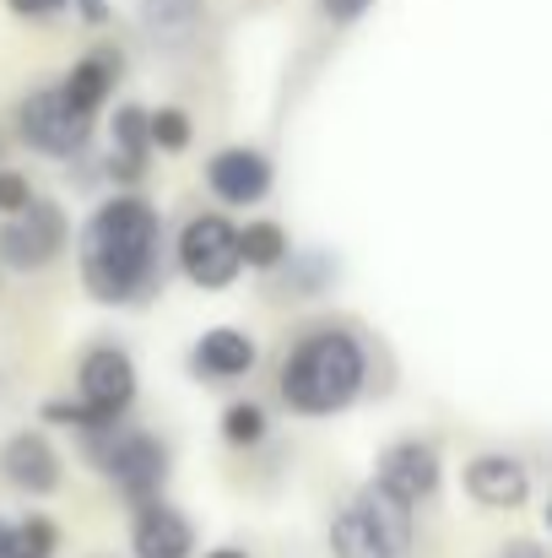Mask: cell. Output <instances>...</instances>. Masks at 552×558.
Wrapping results in <instances>:
<instances>
[{
  "mask_svg": "<svg viewBox=\"0 0 552 558\" xmlns=\"http://www.w3.org/2000/svg\"><path fill=\"white\" fill-rule=\"evenodd\" d=\"M76 271L93 304L125 310L163 288V217L142 190L103 195L76 228Z\"/></svg>",
  "mask_w": 552,
  "mask_h": 558,
  "instance_id": "cell-1",
  "label": "cell"
},
{
  "mask_svg": "<svg viewBox=\"0 0 552 558\" xmlns=\"http://www.w3.org/2000/svg\"><path fill=\"white\" fill-rule=\"evenodd\" d=\"M368 348L353 326H309L277 364V396L298 417H336L368 390Z\"/></svg>",
  "mask_w": 552,
  "mask_h": 558,
  "instance_id": "cell-2",
  "label": "cell"
},
{
  "mask_svg": "<svg viewBox=\"0 0 552 558\" xmlns=\"http://www.w3.org/2000/svg\"><path fill=\"white\" fill-rule=\"evenodd\" d=\"M76 445H82L87 466H93L98 477H109V488H114L120 499H131V505L163 494V483H169V472H174V466H169V445H163L158 434L125 423V417L109 423V428L76 434Z\"/></svg>",
  "mask_w": 552,
  "mask_h": 558,
  "instance_id": "cell-3",
  "label": "cell"
},
{
  "mask_svg": "<svg viewBox=\"0 0 552 558\" xmlns=\"http://www.w3.org/2000/svg\"><path fill=\"white\" fill-rule=\"evenodd\" d=\"M412 505L384 494L379 483L358 488L326 526L331 558H406L412 554Z\"/></svg>",
  "mask_w": 552,
  "mask_h": 558,
  "instance_id": "cell-4",
  "label": "cell"
},
{
  "mask_svg": "<svg viewBox=\"0 0 552 558\" xmlns=\"http://www.w3.org/2000/svg\"><path fill=\"white\" fill-rule=\"evenodd\" d=\"M174 260H180L184 282L200 293H222L233 288L238 266V222L228 211H195L184 217V228L174 233Z\"/></svg>",
  "mask_w": 552,
  "mask_h": 558,
  "instance_id": "cell-5",
  "label": "cell"
},
{
  "mask_svg": "<svg viewBox=\"0 0 552 558\" xmlns=\"http://www.w3.org/2000/svg\"><path fill=\"white\" fill-rule=\"evenodd\" d=\"M71 250V217L60 201L33 195L22 211L0 217V271H44Z\"/></svg>",
  "mask_w": 552,
  "mask_h": 558,
  "instance_id": "cell-6",
  "label": "cell"
},
{
  "mask_svg": "<svg viewBox=\"0 0 552 558\" xmlns=\"http://www.w3.org/2000/svg\"><path fill=\"white\" fill-rule=\"evenodd\" d=\"M16 136H22V147L71 163L93 147V114H82L60 87H33L16 104Z\"/></svg>",
  "mask_w": 552,
  "mask_h": 558,
  "instance_id": "cell-7",
  "label": "cell"
},
{
  "mask_svg": "<svg viewBox=\"0 0 552 558\" xmlns=\"http://www.w3.org/2000/svg\"><path fill=\"white\" fill-rule=\"evenodd\" d=\"M76 396L87 407H98L103 417H131L136 396H142V374H136V359L114 342H98L76 359Z\"/></svg>",
  "mask_w": 552,
  "mask_h": 558,
  "instance_id": "cell-8",
  "label": "cell"
},
{
  "mask_svg": "<svg viewBox=\"0 0 552 558\" xmlns=\"http://www.w3.org/2000/svg\"><path fill=\"white\" fill-rule=\"evenodd\" d=\"M373 483L384 488V494H395L401 505H428L433 494H439V483H444V461H439V450L428 445V439H390L384 450H379V461H373Z\"/></svg>",
  "mask_w": 552,
  "mask_h": 558,
  "instance_id": "cell-9",
  "label": "cell"
},
{
  "mask_svg": "<svg viewBox=\"0 0 552 558\" xmlns=\"http://www.w3.org/2000/svg\"><path fill=\"white\" fill-rule=\"evenodd\" d=\"M461 488L482 510H526L531 505V466L510 450H482L461 466Z\"/></svg>",
  "mask_w": 552,
  "mask_h": 558,
  "instance_id": "cell-10",
  "label": "cell"
},
{
  "mask_svg": "<svg viewBox=\"0 0 552 558\" xmlns=\"http://www.w3.org/2000/svg\"><path fill=\"white\" fill-rule=\"evenodd\" d=\"M0 477L27 499H49L65 483V461H60V450L44 428H16L0 445Z\"/></svg>",
  "mask_w": 552,
  "mask_h": 558,
  "instance_id": "cell-11",
  "label": "cell"
},
{
  "mask_svg": "<svg viewBox=\"0 0 552 558\" xmlns=\"http://www.w3.org/2000/svg\"><path fill=\"white\" fill-rule=\"evenodd\" d=\"M271 185H277V163L260 147L238 142V147H222V153L206 158V190L222 206H260L271 195Z\"/></svg>",
  "mask_w": 552,
  "mask_h": 558,
  "instance_id": "cell-12",
  "label": "cell"
},
{
  "mask_svg": "<svg viewBox=\"0 0 552 558\" xmlns=\"http://www.w3.org/2000/svg\"><path fill=\"white\" fill-rule=\"evenodd\" d=\"M131 554L136 558H195V521L163 494L131 510Z\"/></svg>",
  "mask_w": 552,
  "mask_h": 558,
  "instance_id": "cell-13",
  "label": "cell"
},
{
  "mask_svg": "<svg viewBox=\"0 0 552 558\" xmlns=\"http://www.w3.org/2000/svg\"><path fill=\"white\" fill-rule=\"evenodd\" d=\"M255 359H260V348H255L249 331L211 326L189 348V379H200V385H233V379H244V374L255 369Z\"/></svg>",
  "mask_w": 552,
  "mask_h": 558,
  "instance_id": "cell-14",
  "label": "cell"
},
{
  "mask_svg": "<svg viewBox=\"0 0 552 558\" xmlns=\"http://www.w3.org/2000/svg\"><path fill=\"white\" fill-rule=\"evenodd\" d=\"M271 277H277V293H287V299H326L342 282V260L320 244L315 250H287Z\"/></svg>",
  "mask_w": 552,
  "mask_h": 558,
  "instance_id": "cell-15",
  "label": "cell"
},
{
  "mask_svg": "<svg viewBox=\"0 0 552 558\" xmlns=\"http://www.w3.org/2000/svg\"><path fill=\"white\" fill-rule=\"evenodd\" d=\"M120 71H125V54H114V49H93V54H82V60L65 71L60 93H65L82 114H98V109L109 104V93H114Z\"/></svg>",
  "mask_w": 552,
  "mask_h": 558,
  "instance_id": "cell-16",
  "label": "cell"
},
{
  "mask_svg": "<svg viewBox=\"0 0 552 558\" xmlns=\"http://www.w3.org/2000/svg\"><path fill=\"white\" fill-rule=\"evenodd\" d=\"M142 27L152 44L184 49L200 33V0H142Z\"/></svg>",
  "mask_w": 552,
  "mask_h": 558,
  "instance_id": "cell-17",
  "label": "cell"
},
{
  "mask_svg": "<svg viewBox=\"0 0 552 558\" xmlns=\"http://www.w3.org/2000/svg\"><path fill=\"white\" fill-rule=\"evenodd\" d=\"M287 250H293V239H287V228L277 217H249L238 228V266H249V271H266L271 277Z\"/></svg>",
  "mask_w": 552,
  "mask_h": 558,
  "instance_id": "cell-18",
  "label": "cell"
},
{
  "mask_svg": "<svg viewBox=\"0 0 552 558\" xmlns=\"http://www.w3.org/2000/svg\"><path fill=\"white\" fill-rule=\"evenodd\" d=\"M109 136H114V158H131V163H147V158H152L147 109H142V104H120L114 120H109Z\"/></svg>",
  "mask_w": 552,
  "mask_h": 558,
  "instance_id": "cell-19",
  "label": "cell"
},
{
  "mask_svg": "<svg viewBox=\"0 0 552 558\" xmlns=\"http://www.w3.org/2000/svg\"><path fill=\"white\" fill-rule=\"evenodd\" d=\"M266 434H271V412L260 401H228L222 407V439L228 445L249 450V445H266Z\"/></svg>",
  "mask_w": 552,
  "mask_h": 558,
  "instance_id": "cell-20",
  "label": "cell"
},
{
  "mask_svg": "<svg viewBox=\"0 0 552 558\" xmlns=\"http://www.w3.org/2000/svg\"><path fill=\"white\" fill-rule=\"evenodd\" d=\"M147 142H152V153H189L195 125H189V114H184V109H174V104L147 109Z\"/></svg>",
  "mask_w": 552,
  "mask_h": 558,
  "instance_id": "cell-21",
  "label": "cell"
},
{
  "mask_svg": "<svg viewBox=\"0 0 552 558\" xmlns=\"http://www.w3.org/2000/svg\"><path fill=\"white\" fill-rule=\"evenodd\" d=\"M11 543H16V554L22 558H54L60 554V526H54L49 515L27 510V515L11 526Z\"/></svg>",
  "mask_w": 552,
  "mask_h": 558,
  "instance_id": "cell-22",
  "label": "cell"
},
{
  "mask_svg": "<svg viewBox=\"0 0 552 558\" xmlns=\"http://www.w3.org/2000/svg\"><path fill=\"white\" fill-rule=\"evenodd\" d=\"M33 201V185L16 174V169H0V217H11V211H22Z\"/></svg>",
  "mask_w": 552,
  "mask_h": 558,
  "instance_id": "cell-23",
  "label": "cell"
},
{
  "mask_svg": "<svg viewBox=\"0 0 552 558\" xmlns=\"http://www.w3.org/2000/svg\"><path fill=\"white\" fill-rule=\"evenodd\" d=\"M5 5H11L22 22H49V16H60L71 0H5Z\"/></svg>",
  "mask_w": 552,
  "mask_h": 558,
  "instance_id": "cell-24",
  "label": "cell"
},
{
  "mask_svg": "<svg viewBox=\"0 0 552 558\" xmlns=\"http://www.w3.org/2000/svg\"><path fill=\"white\" fill-rule=\"evenodd\" d=\"M373 0H320V11H326V22H336V27H347V22H358Z\"/></svg>",
  "mask_w": 552,
  "mask_h": 558,
  "instance_id": "cell-25",
  "label": "cell"
},
{
  "mask_svg": "<svg viewBox=\"0 0 552 558\" xmlns=\"http://www.w3.org/2000/svg\"><path fill=\"white\" fill-rule=\"evenodd\" d=\"M76 11H82V22H109V0H76Z\"/></svg>",
  "mask_w": 552,
  "mask_h": 558,
  "instance_id": "cell-26",
  "label": "cell"
},
{
  "mask_svg": "<svg viewBox=\"0 0 552 558\" xmlns=\"http://www.w3.org/2000/svg\"><path fill=\"white\" fill-rule=\"evenodd\" d=\"M499 558H548V554H542L537 543H510V548H504Z\"/></svg>",
  "mask_w": 552,
  "mask_h": 558,
  "instance_id": "cell-27",
  "label": "cell"
},
{
  "mask_svg": "<svg viewBox=\"0 0 552 558\" xmlns=\"http://www.w3.org/2000/svg\"><path fill=\"white\" fill-rule=\"evenodd\" d=\"M16 554V543H11V521H0V558Z\"/></svg>",
  "mask_w": 552,
  "mask_h": 558,
  "instance_id": "cell-28",
  "label": "cell"
},
{
  "mask_svg": "<svg viewBox=\"0 0 552 558\" xmlns=\"http://www.w3.org/2000/svg\"><path fill=\"white\" fill-rule=\"evenodd\" d=\"M206 558H249V554H244V548H211Z\"/></svg>",
  "mask_w": 552,
  "mask_h": 558,
  "instance_id": "cell-29",
  "label": "cell"
},
{
  "mask_svg": "<svg viewBox=\"0 0 552 558\" xmlns=\"http://www.w3.org/2000/svg\"><path fill=\"white\" fill-rule=\"evenodd\" d=\"M0 163H5V136H0Z\"/></svg>",
  "mask_w": 552,
  "mask_h": 558,
  "instance_id": "cell-30",
  "label": "cell"
},
{
  "mask_svg": "<svg viewBox=\"0 0 552 558\" xmlns=\"http://www.w3.org/2000/svg\"><path fill=\"white\" fill-rule=\"evenodd\" d=\"M11 558H22V554H11Z\"/></svg>",
  "mask_w": 552,
  "mask_h": 558,
  "instance_id": "cell-31",
  "label": "cell"
}]
</instances>
